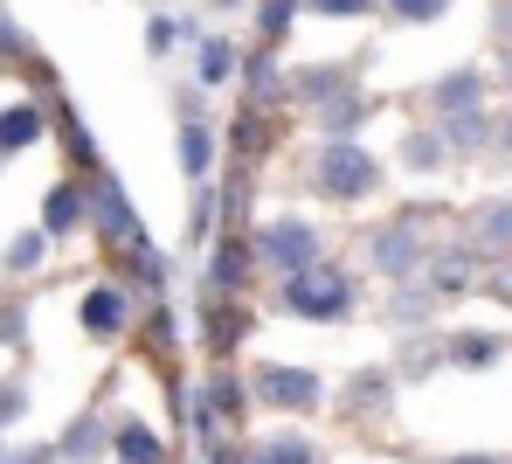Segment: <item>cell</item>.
I'll use <instances>...</instances> for the list:
<instances>
[{
	"mask_svg": "<svg viewBox=\"0 0 512 464\" xmlns=\"http://www.w3.org/2000/svg\"><path fill=\"white\" fill-rule=\"evenodd\" d=\"M284 305H291V312H305V319H340L346 305H353V291H346V278L298 271V278L284 284Z\"/></svg>",
	"mask_w": 512,
	"mask_h": 464,
	"instance_id": "obj_1",
	"label": "cell"
},
{
	"mask_svg": "<svg viewBox=\"0 0 512 464\" xmlns=\"http://www.w3.org/2000/svg\"><path fill=\"white\" fill-rule=\"evenodd\" d=\"M319 181H326V194H346V201H353V194L374 187V160L353 153V146H333V153L319 160Z\"/></svg>",
	"mask_w": 512,
	"mask_h": 464,
	"instance_id": "obj_2",
	"label": "cell"
},
{
	"mask_svg": "<svg viewBox=\"0 0 512 464\" xmlns=\"http://www.w3.org/2000/svg\"><path fill=\"white\" fill-rule=\"evenodd\" d=\"M256 388H263V402H277V409H312V402H319V374H305V368H263Z\"/></svg>",
	"mask_w": 512,
	"mask_h": 464,
	"instance_id": "obj_3",
	"label": "cell"
},
{
	"mask_svg": "<svg viewBox=\"0 0 512 464\" xmlns=\"http://www.w3.org/2000/svg\"><path fill=\"white\" fill-rule=\"evenodd\" d=\"M312 250H319V236H312L305 222H270V229H263V257L284 264V271H305Z\"/></svg>",
	"mask_w": 512,
	"mask_h": 464,
	"instance_id": "obj_4",
	"label": "cell"
},
{
	"mask_svg": "<svg viewBox=\"0 0 512 464\" xmlns=\"http://www.w3.org/2000/svg\"><path fill=\"white\" fill-rule=\"evenodd\" d=\"M35 139H42V111H28V104L0 111V153H14V146H35Z\"/></svg>",
	"mask_w": 512,
	"mask_h": 464,
	"instance_id": "obj_5",
	"label": "cell"
},
{
	"mask_svg": "<svg viewBox=\"0 0 512 464\" xmlns=\"http://www.w3.org/2000/svg\"><path fill=\"white\" fill-rule=\"evenodd\" d=\"M374 264L402 278V271L416 264V236H409V229H388V236H374Z\"/></svg>",
	"mask_w": 512,
	"mask_h": 464,
	"instance_id": "obj_6",
	"label": "cell"
},
{
	"mask_svg": "<svg viewBox=\"0 0 512 464\" xmlns=\"http://www.w3.org/2000/svg\"><path fill=\"white\" fill-rule=\"evenodd\" d=\"M84 326L90 333H118V326H125V298H118V291H90L84 298Z\"/></svg>",
	"mask_w": 512,
	"mask_h": 464,
	"instance_id": "obj_7",
	"label": "cell"
},
{
	"mask_svg": "<svg viewBox=\"0 0 512 464\" xmlns=\"http://www.w3.org/2000/svg\"><path fill=\"white\" fill-rule=\"evenodd\" d=\"M42 215H49V236H63V229H77V222H84V194H77V187H56Z\"/></svg>",
	"mask_w": 512,
	"mask_h": 464,
	"instance_id": "obj_8",
	"label": "cell"
},
{
	"mask_svg": "<svg viewBox=\"0 0 512 464\" xmlns=\"http://www.w3.org/2000/svg\"><path fill=\"white\" fill-rule=\"evenodd\" d=\"M97 222H104L111 236H125V243H139V215H132V208H125V201H118L111 187L97 194Z\"/></svg>",
	"mask_w": 512,
	"mask_h": 464,
	"instance_id": "obj_9",
	"label": "cell"
},
{
	"mask_svg": "<svg viewBox=\"0 0 512 464\" xmlns=\"http://www.w3.org/2000/svg\"><path fill=\"white\" fill-rule=\"evenodd\" d=\"M478 243H485V250H506L512 243V201H492V208L478 215Z\"/></svg>",
	"mask_w": 512,
	"mask_h": 464,
	"instance_id": "obj_10",
	"label": "cell"
},
{
	"mask_svg": "<svg viewBox=\"0 0 512 464\" xmlns=\"http://www.w3.org/2000/svg\"><path fill=\"white\" fill-rule=\"evenodd\" d=\"M256 464H319V458L305 437H270V444H256Z\"/></svg>",
	"mask_w": 512,
	"mask_h": 464,
	"instance_id": "obj_11",
	"label": "cell"
},
{
	"mask_svg": "<svg viewBox=\"0 0 512 464\" xmlns=\"http://www.w3.org/2000/svg\"><path fill=\"white\" fill-rule=\"evenodd\" d=\"M118 451H125V464H160L153 430H139V423H125V430H118Z\"/></svg>",
	"mask_w": 512,
	"mask_h": 464,
	"instance_id": "obj_12",
	"label": "cell"
},
{
	"mask_svg": "<svg viewBox=\"0 0 512 464\" xmlns=\"http://www.w3.org/2000/svg\"><path fill=\"white\" fill-rule=\"evenodd\" d=\"M436 104H443V111H478V77H450V84L436 91Z\"/></svg>",
	"mask_w": 512,
	"mask_h": 464,
	"instance_id": "obj_13",
	"label": "cell"
},
{
	"mask_svg": "<svg viewBox=\"0 0 512 464\" xmlns=\"http://www.w3.org/2000/svg\"><path fill=\"white\" fill-rule=\"evenodd\" d=\"M229 70H236V49H229V42H208V49H201V84H222Z\"/></svg>",
	"mask_w": 512,
	"mask_h": 464,
	"instance_id": "obj_14",
	"label": "cell"
},
{
	"mask_svg": "<svg viewBox=\"0 0 512 464\" xmlns=\"http://www.w3.org/2000/svg\"><path fill=\"white\" fill-rule=\"evenodd\" d=\"M180 153H187V174H208V132H201V125L180 132Z\"/></svg>",
	"mask_w": 512,
	"mask_h": 464,
	"instance_id": "obj_15",
	"label": "cell"
},
{
	"mask_svg": "<svg viewBox=\"0 0 512 464\" xmlns=\"http://www.w3.org/2000/svg\"><path fill=\"white\" fill-rule=\"evenodd\" d=\"M464 278H471L464 257H443V264H436V291H464Z\"/></svg>",
	"mask_w": 512,
	"mask_h": 464,
	"instance_id": "obj_16",
	"label": "cell"
},
{
	"mask_svg": "<svg viewBox=\"0 0 512 464\" xmlns=\"http://www.w3.org/2000/svg\"><path fill=\"white\" fill-rule=\"evenodd\" d=\"M353 125H360V104H353V97L326 104V132H353Z\"/></svg>",
	"mask_w": 512,
	"mask_h": 464,
	"instance_id": "obj_17",
	"label": "cell"
},
{
	"mask_svg": "<svg viewBox=\"0 0 512 464\" xmlns=\"http://www.w3.org/2000/svg\"><path fill=\"white\" fill-rule=\"evenodd\" d=\"M7 264H14V271H28V264H42V236H21V243L7 250Z\"/></svg>",
	"mask_w": 512,
	"mask_h": 464,
	"instance_id": "obj_18",
	"label": "cell"
},
{
	"mask_svg": "<svg viewBox=\"0 0 512 464\" xmlns=\"http://www.w3.org/2000/svg\"><path fill=\"white\" fill-rule=\"evenodd\" d=\"M443 7H450V0H395L402 21H429V14H443Z\"/></svg>",
	"mask_w": 512,
	"mask_h": 464,
	"instance_id": "obj_19",
	"label": "cell"
},
{
	"mask_svg": "<svg viewBox=\"0 0 512 464\" xmlns=\"http://www.w3.org/2000/svg\"><path fill=\"white\" fill-rule=\"evenodd\" d=\"M492 354H499V347H492V340H485V333H471V340H464V347H457V361H492Z\"/></svg>",
	"mask_w": 512,
	"mask_h": 464,
	"instance_id": "obj_20",
	"label": "cell"
},
{
	"mask_svg": "<svg viewBox=\"0 0 512 464\" xmlns=\"http://www.w3.org/2000/svg\"><path fill=\"white\" fill-rule=\"evenodd\" d=\"M291 14H298L291 0H270V7H263V28H270V35H277V28H291Z\"/></svg>",
	"mask_w": 512,
	"mask_h": 464,
	"instance_id": "obj_21",
	"label": "cell"
},
{
	"mask_svg": "<svg viewBox=\"0 0 512 464\" xmlns=\"http://www.w3.org/2000/svg\"><path fill=\"white\" fill-rule=\"evenodd\" d=\"M319 14H367V0H312Z\"/></svg>",
	"mask_w": 512,
	"mask_h": 464,
	"instance_id": "obj_22",
	"label": "cell"
},
{
	"mask_svg": "<svg viewBox=\"0 0 512 464\" xmlns=\"http://www.w3.org/2000/svg\"><path fill=\"white\" fill-rule=\"evenodd\" d=\"M0 416H21V395L14 388H0Z\"/></svg>",
	"mask_w": 512,
	"mask_h": 464,
	"instance_id": "obj_23",
	"label": "cell"
},
{
	"mask_svg": "<svg viewBox=\"0 0 512 464\" xmlns=\"http://www.w3.org/2000/svg\"><path fill=\"white\" fill-rule=\"evenodd\" d=\"M506 146H512V125H506Z\"/></svg>",
	"mask_w": 512,
	"mask_h": 464,
	"instance_id": "obj_24",
	"label": "cell"
}]
</instances>
